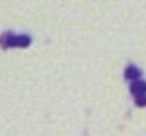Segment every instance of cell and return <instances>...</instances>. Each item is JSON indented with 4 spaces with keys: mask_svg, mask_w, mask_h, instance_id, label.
<instances>
[{
    "mask_svg": "<svg viewBox=\"0 0 146 136\" xmlns=\"http://www.w3.org/2000/svg\"><path fill=\"white\" fill-rule=\"evenodd\" d=\"M143 72L135 66V64H128V66L125 68V79H128V81H135V79H141Z\"/></svg>",
    "mask_w": 146,
    "mask_h": 136,
    "instance_id": "cell-3",
    "label": "cell"
},
{
    "mask_svg": "<svg viewBox=\"0 0 146 136\" xmlns=\"http://www.w3.org/2000/svg\"><path fill=\"white\" fill-rule=\"evenodd\" d=\"M31 36L29 34H13V32H9V34H5L4 36V40H2V45L4 47H29L31 45Z\"/></svg>",
    "mask_w": 146,
    "mask_h": 136,
    "instance_id": "cell-1",
    "label": "cell"
},
{
    "mask_svg": "<svg viewBox=\"0 0 146 136\" xmlns=\"http://www.w3.org/2000/svg\"><path fill=\"white\" fill-rule=\"evenodd\" d=\"M134 98H135V104L139 106V107H144L146 106V95H137Z\"/></svg>",
    "mask_w": 146,
    "mask_h": 136,
    "instance_id": "cell-4",
    "label": "cell"
},
{
    "mask_svg": "<svg viewBox=\"0 0 146 136\" xmlns=\"http://www.w3.org/2000/svg\"><path fill=\"white\" fill-rule=\"evenodd\" d=\"M130 91H132L134 97L146 95V81H143V79H135V81H132V84H130Z\"/></svg>",
    "mask_w": 146,
    "mask_h": 136,
    "instance_id": "cell-2",
    "label": "cell"
}]
</instances>
